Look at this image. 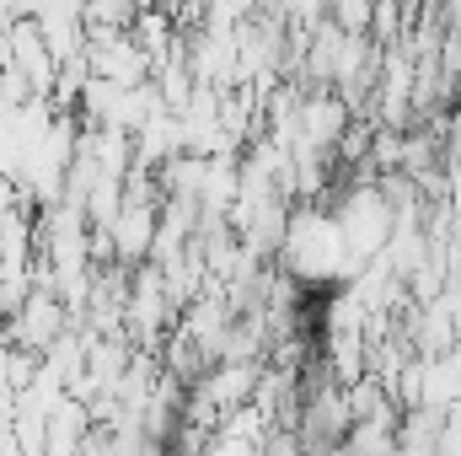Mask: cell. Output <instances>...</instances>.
Masks as SVG:
<instances>
[{"label": "cell", "mask_w": 461, "mask_h": 456, "mask_svg": "<svg viewBox=\"0 0 461 456\" xmlns=\"http://www.w3.org/2000/svg\"><path fill=\"white\" fill-rule=\"evenodd\" d=\"M285 263L301 274V279H333L354 269V247H348L339 215H295L285 231Z\"/></svg>", "instance_id": "1"}, {"label": "cell", "mask_w": 461, "mask_h": 456, "mask_svg": "<svg viewBox=\"0 0 461 456\" xmlns=\"http://www.w3.org/2000/svg\"><path fill=\"white\" fill-rule=\"evenodd\" d=\"M328 11L339 16V27H344V32H365V27H370V16H375V0H328Z\"/></svg>", "instance_id": "2"}]
</instances>
